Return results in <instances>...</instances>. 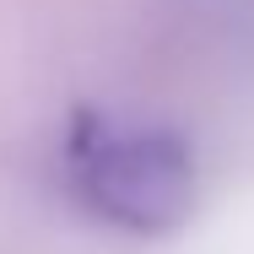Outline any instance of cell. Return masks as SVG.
I'll return each mask as SVG.
<instances>
[{"label":"cell","instance_id":"obj_1","mask_svg":"<svg viewBox=\"0 0 254 254\" xmlns=\"http://www.w3.org/2000/svg\"><path fill=\"white\" fill-rule=\"evenodd\" d=\"M81 200L125 233H168L195 211V157L173 130H103L76 162Z\"/></svg>","mask_w":254,"mask_h":254}]
</instances>
